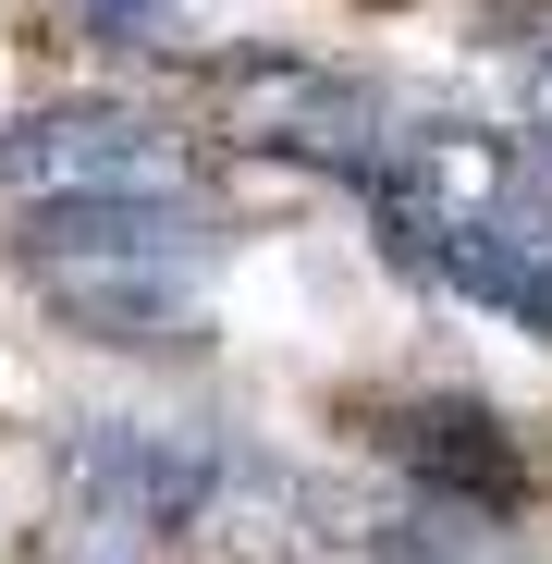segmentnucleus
<instances>
[{"label": "nucleus", "instance_id": "f257e3e1", "mask_svg": "<svg viewBox=\"0 0 552 564\" xmlns=\"http://www.w3.org/2000/svg\"><path fill=\"white\" fill-rule=\"evenodd\" d=\"M356 197L393 221L405 270H430L442 295H479V307H504V319H528L552 344V172H540L528 135L405 111Z\"/></svg>", "mask_w": 552, "mask_h": 564}, {"label": "nucleus", "instance_id": "f03ea898", "mask_svg": "<svg viewBox=\"0 0 552 564\" xmlns=\"http://www.w3.org/2000/svg\"><path fill=\"white\" fill-rule=\"evenodd\" d=\"M209 209L197 197H37L25 209V282L86 344H160L197 307Z\"/></svg>", "mask_w": 552, "mask_h": 564}, {"label": "nucleus", "instance_id": "7ed1b4c3", "mask_svg": "<svg viewBox=\"0 0 552 564\" xmlns=\"http://www.w3.org/2000/svg\"><path fill=\"white\" fill-rule=\"evenodd\" d=\"M209 111H221L234 148L307 160V172H344V184L381 172V148H393V123H405L368 74H332V62H295V50H246V62H221V74H209Z\"/></svg>", "mask_w": 552, "mask_h": 564}, {"label": "nucleus", "instance_id": "20e7f679", "mask_svg": "<svg viewBox=\"0 0 552 564\" xmlns=\"http://www.w3.org/2000/svg\"><path fill=\"white\" fill-rule=\"evenodd\" d=\"M0 184L13 197H197L184 148L136 111H25L0 135Z\"/></svg>", "mask_w": 552, "mask_h": 564}, {"label": "nucleus", "instance_id": "39448f33", "mask_svg": "<svg viewBox=\"0 0 552 564\" xmlns=\"http://www.w3.org/2000/svg\"><path fill=\"white\" fill-rule=\"evenodd\" d=\"M172 552H184V516H172V503L62 466V503H50V528H37V564H172Z\"/></svg>", "mask_w": 552, "mask_h": 564}, {"label": "nucleus", "instance_id": "423d86ee", "mask_svg": "<svg viewBox=\"0 0 552 564\" xmlns=\"http://www.w3.org/2000/svg\"><path fill=\"white\" fill-rule=\"evenodd\" d=\"M344 564H504L491 552V503H454V491H405L381 528H368Z\"/></svg>", "mask_w": 552, "mask_h": 564}, {"label": "nucleus", "instance_id": "0eeeda50", "mask_svg": "<svg viewBox=\"0 0 552 564\" xmlns=\"http://www.w3.org/2000/svg\"><path fill=\"white\" fill-rule=\"evenodd\" d=\"M516 99H528V148L552 172V37H516Z\"/></svg>", "mask_w": 552, "mask_h": 564}, {"label": "nucleus", "instance_id": "6e6552de", "mask_svg": "<svg viewBox=\"0 0 552 564\" xmlns=\"http://www.w3.org/2000/svg\"><path fill=\"white\" fill-rule=\"evenodd\" d=\"M74 13L99 25V37H123V50H136V37H160V13H172V0H74Z\"/></svg>", "mask_w": 552, "mask_h": 564}]
</instances>
